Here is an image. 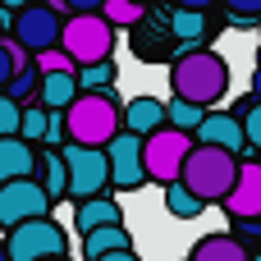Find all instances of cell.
I'll return each instance as SVG.
<instances>
[{
  "label": "cell",
  "mask_w": 261,
  "mask_h": 261,
  "mask_svg": "<svg viewBox=\"0 0 261 261\" xmlns=\"http://www.w3.org/2000/svg\"><path fill=\"white\" fill-rule=\"evenodd\" d=\"M211 202L202 197V193H193L184 179H174V184H165V211L174 216V220H197L202 211H206Z\"/></svg>",
  "instance_id": "cell-21"
},
{
  "label": "cell",
  "mask_w": 261,
  "mask_h": 261,
  "mask_svg": "<svg viewBox=\"0 0 261 261\" xmlns=\"http://www.w3.org/2000/svg\"><path fill=\"white\" fill-rule=\"evenodd\" d=\"M5 252L9 261H46V257H64L69 252V234L64 225H55L50 216H32L23 225H14L5 234Z\"/></svg>",
  "instance_id": "cell-6"
},
{
  "label": "cell",
  "mask_w": 261,
  "mask_h": 261,
  "mask_svg": "<svg viewBox=\"0 0 261 261\" xmlns=\"http://www.w3.org/2000/svg\"><path fill=\"white\" fill-rule=\"evenodd\" d=\"M41 174V151L23 133H0V179H23Z\"/></svg>",
  "instance_id": "cell-13"
},
{
  "label": "cell",
  "mask_w": 261,
  "mask_h": 261,
  "mask_svg": "<svg viewBox=\"0 0 261 261\" xmlns=\"http://www.w3.org/2000/svg\"><path fill=\"white\" fill-rule=\"evenodd\" d=\"M41 73H55V69H78V60L64 50V46H46V50H37V60H32Z\"/></svg>",
  "instance_id": "cell-29"
},
{
  "label": "cell",
  "mask_w": 261,
  "mask_h": 261,
  "mask_svg": "<svg viewBox=\"0 0 261 261\" xmlns=\"http://www.w3.org/2000/svg\"><path fill=\"white\" fill-rule=\"evenodd\" d=\"M55 197L41 184V174H23V179H0V225L14 229L32 216H50Z\"/></svg>",
  "instance_id": "cell-8"
},
{
  "label": "cell",
  "mask_w": 261,
  "mask_h": 261,
  "mask_svg": "<svg viewBox=\"0 0 261 261\" xmlns=\"http://www.w3.org/2000/svg\"><path fill=\"white\" fill-rule=\"evenodd\" d=\"M142 5H147V9H151V5H156V0H142Z\"/></svg>",
  "instance_id": "cell-37"
},
{
  "label": "cell",
  "mask_w": 261,
  "mask_h": 261,
  "mask_svg": "<svg viewBox=\"0 0 261 261\" xmlns=\"http://www.w3.org/2000/svg\"><path fill=\"white\" fill-rule=\"evenodd\" d=\"M64 5H69V14H78V9H101L106 0H64Z\"/></svg>",
  "instance_id": "cell-32"
},
{
  "label": "cell",
  "mask_w": 261,
  "mask_h": 261,
  "mask_svg": "<svg viewBox=\"0 0 261 261\" xmlns=\"http://www.w3.org/2000/svg\"><path fill=\"white\" fill-rule=\"evenodd\" d=\"M174 5H197V9H211L216 0H174Z\"/></svg>",
  "instance_id": "cell-34"
},
{
  "label": "cell",
  "mask_w": 261,
  "mask_h": 261,
  "mask_svg": "<svg viewBox=\"0 0 261 261\" xmlns=\"http://www.w3.org/2000/svg\"><path fill=\"white\" fill-rule=\"evenodd\" d=\"M23 5H37V0H0V9H23Z\"/></svg>",
  "instance_id": "cell-33"
},
{
  "label": "cell",
  "mask_w": 261,
  "mask_h": 261,
  "mask_svg": "<svg viewBox=\"0 0 261 261\" xmlns=\"http://www.w3.org/2000/svg\"><path fill=\"white\" fill-rule=\"evenodd\" d=\"M206 110H211V106H202V101H193V96H179V92L170 96V124H179V128H188V133L202 128Z\"/></svg>",
  "instance_id": "cell-23"
},
{
  "label": "cell",
  "mask_w": 261,
  "mask_h": 261,
  "mask_svg": "<svg viewBox=\"0 0 261 261\" xmlns=\"http://www.w3.org/2000/svg\"><path fill=\"white\" fill-rule=\"evenodd\" d=\"M115 220H124V211H119V202L106 197V193L78 202V211H73V229H78V234H87V229H96V225H115Z\"/></svg>",
  "instance_id": "cell-19"
},
{
  "label": "cell",
  "mask_w": 261,
  "mask_h": 261,
  "mask_svg": "<svg viewBox=\"0 0 261 261\" xmlns=\"http://www.w3.org/2000/svg\"><path fill=\"white\" fill-rule=\"evenodd\" d=\"M225 9H248V14H261V0H220Z\"/></svg>",
  "instance_id": "cell-31"
},
{
  "label": "cell",
  "mask_w": 261,
  "mask_h": 261,
  "mask_svg": "<svg viewBox=\"0 0 261 261\" xmlns=\"http://www.w3.org/2000/svg\"><path fill=\"white\" fill-rule=\"evenodd\" d=\"M83 257L87 261H138V248H133V234L124 229V220L115 225H96L83 234Z\"/></svg>",
  "instance_id": "cell-11"
},
{
  "label": "cell",
  "mask_w": 261,
  "mask_h": 261,
  "mask_svg": "<svg viewBox=\"0 0 261 261\" xmlns=\"http://www.w3.org/2000/svg\"><path fill=\"white\" fill-rule=\"evenodd\" d=\"M60 151L69 161V202H87V197H96V193L110 188V151L106 147L69 138Z\"/></svg>",
  "instance_id": "cell-7"
},
{
  "label": "cell",
  "mask_w": 261,
  "mask_h": 261,
  "mask_svg": "<svg viewBox=\"0 0 261 261\" xmlns=\"http://www.w3.org/2000/svg\"><path fill=\"white\" fill-rule=\"evenodd\" d=\"M83 92V78L78 69H55V73H41V101L55 106V110H69Z\"/></svg>",
  "instance_id": "cell-18"
},
{
  "label": "cell",
  "mask_w": 261,
  "mask_h": 261,
  "mask_svg": "<svg viewBox=\"0 0 261 261\" xmlns=\"http://www.w3.org/2000/svg\"><path fill=\"white\" fill-rule=\"evenodd\" d=\"M197 142H216V147H229V151H248V124L239 110H206L202 128H197Z\"/></svg>",
  "instance_id": "cell-12"
},
{
  "label": "cell",
  "mask_w": 261,
  "mask_h": 261,
  "mask_svg": "<svg viewBox=\"0 0 261 261\" xmlns=\"http://www.w3.org/2000/svg\"><path fill=\"white\" fill-rule=\"evenodd\" d=\"M193 261H248V243H239L234 234H206V239H197L193 243Z\"/></svg>",
  "instance_id": "cell-20"
},
{
  "label": "cell",
  "mask_w": 261,
  "mask_h": 261,
  "mask_svg": "<svg viewBox=\"0 0 261 261\" xmlns=\"http://www.w3.org/2000/svg\"><path fill=\"white\" fill-rule=\"evenodd\" d=\"M101 9H106V18H110L115 28H133V23L147 18V5H142V0H106Z\"/></svg>",
  "instance_id": "cell-26"
},
{
  "label": "cell",
  "mask_w": 261,
  "mask_h": 261,
  "mask_svg": "<svg viewBox=\"0 0 261 261\" xmlns=\"http://www.w3.org/2000/svg\"><path fill=\"white\" fill-rule=\"evenodd\" d=\"M46 128H50V106L37 96V101H23V124H18V133L28 138V142H46Z\"/></svg>",
  "instance_id": "cell-24"
},
{
  "label": "cell",
  "mask_w": 261,
  "mask_h": 261,
  "mask_svg": "<svg viewBox=\"0 0 261 261\" xmlns=\"http://www.w3.org/2000/svg\"><path fill=\"white\" fill-rule=\"evenodd\" d=\"M119 128H124V101L115 87H83L78 101L69 106V138L73 142L106 147Z\"/></svg>",
  "instance_id": "cell-2"
},
{
  "label": "cell",
  "mask_w": 261,
  "mask_h": 261,
  "mask_svg": "<svg viewBox=\"0 0 261 261\" xmlns=\"http://www.w3.org/2000/svg\"><path fill=\"white\" fill-rule=\"evenodd\" d=\"M234 110H239L243 124H248V142H252V151H261V96H243Z\"/></svg>",
  "instance_id": "cell-28"
},
{
  "label": "cell",
  "mask_w": 261,
  "mask_h": 261,
  "mask_svg": "<svg viewBox=\"0 0 261 261\" xmlns=\"http://www.w3.org/2000/svg\"><path fill=\"white\" fill-rule=\"evenodd\" d=\"M78 78H83V87H115V78H119L115 55H110V60H96V64H83Z\"/></svg>",
  "instance_id": "cell-27"
},
{
  "label": "cell",
  "mask_w": 261,
  "mask_h": 261,
  "mask_svg": "<svg viewBox=\"0 0 261 261\" xmlns=\"http://www.w3.org/2000/svg\"><path fill=\"white\" fill-rule=\"evenodd\" d=\"M170 87L202 106H216L229 92V60L211 46H188L170 60Z\"/></svg>",
  "instance_id": "cell-1"
},
{
  "label": "cell",
  "mask_w": 261,
  "mask_h": 261,
  "mask_svg": "<svg viewBox=\"0 0 261 261\" xmlns=\"http://www.w3.org/2000/svg\"><path fill=\"white\" fill-rule=\"evenodd\" d=\"M64 18H69V14H60L55 5L37 0V5L14 9V28H9V32H14L18 41H28L32 55H37V50H46V46H60V37H64Z\"/></svg>",
  "instance_id": "cell-10"
},
{
  "label": "cell",
  "mask_w": 261,
  "mask_h": 261,
  "mask_svg": "<svg viewBox=\"0 0 261 261\" xmlns=\"http://www.w3.org/2000/svg\"><path fill=\"white\" fill-rule=\"evenodd\" d=\"M41 184L50 188V197L60 202V197H69V161H64V151L55 147V151H41Z\"/></svg>",
  "instance_id": "cell-22"
},
{
  "label": "cell",
  "mask_w": 261,
  "mask_h": 261,
  "mask_svg": "<svg viewBox=\"0 0 261 261\" xmlns=\"http://www.w3.org/2000/svg\"><path fill=\"white\" fill-rule=\"evenodd\" d=\"M46 5H55V9H60V14H69V5H64V0H46Z\"/></svg>",
  "instance_id": "cell-36"
},
{
  "label": "cell",
  "mask_w": 261,
  "mask_h": 261,
  "mask_svg": "<svg viewBox=\"0 0 261 261\" xmlns=\"http://www.w3.org/2000/svg\"><path fill=\"white\" fill-rule=\"evenodd\" d=\"M239 165H243L239 151L216 147V142H197L193 156H188V165H184V184L193 193H202L211 206H225L229 188L239 184Z\"/></svg>",
  "instance_id": "cell-3"
},
{
  "label": "cell",
  "mask_w": 261,
  "mask_h": 261,
  "mask_svg": "<svg viewBox=\"0 0 261 261\" xmlns=\"http://www.w3.org/2000/svg\"><path fill=\"white\" fill-rule=\"evenodd\" d=\"M193 147H197V133H188V128H179V124H165V128L147 133L142 156H147V174H151V184L165 188V184L184 179V165H188Z\"/></svg>",
  "instance_id": "cell-5"
},
{
  "label": "cell",
  "mask_w": 261,
  "mask_h": 261,
  "mask_svg": "<svg viewBox=\"0 0 261 261\" xmlns=\"http://www.w3.org/2000/svg\"><path fill=\"white\" fill-rule=\"evenodd\" d=\"M252 96H261V69H252Z\"/></svg>",
  "instance_id": "cell-35"
},
{
  "label": "cell",
  "mask_w": 261,
  "mask_h": 261,
  "mask_svg": "<svg viewBox=\"0 0 261 261\" xmlns=\"http://www.w3.org/2000/svg\"><path fill=\"white\" fill-rule=\"evenodd\" d=\"M170 124V101H156V96H133L128 106H124V128H133V133H156V128H165Z\"/></svg>",
  "instance_id": "cell-16"
},
{
  "label": "cell",
  "mask_w": 261,
  "mask_h": 261,
  "mask_svg": "<svg viewBox=\"0 0 261 261\" xmlns=\"http://www.w3.org/2000/svg\"><path fill=\"white\" fill-rule=\"evenodd\" d=\"M170 32H174V46L188 50V46H206L211 41V14L197 9V5H179L170 14Z\"/></svg>",
  "instance_id": "cell-15"
},
{
  "label": "cell",
  "mask_w": 261,
  "mask_h": 261,
  "mask_svg": "<svg viewBox=\"0 0 261 261\" xmlns=\"http://www.w3.org/2000/svg\"><path fill=\"white\" fill-rule=\"evenodd\" d=\"M18 124H23V101H14L5 92L0 96V133H18Z\"/></svg>",
  "instance_id": "cell-30"
},
{
  "label": "cell",
  "mask_w": 261,
  "mask_h": 261,
  "mask_svg": "<svg viewBox=\"0 0 261 261\" xmlns=\"http://www.w3.org/2000/svg\"><path fill=\"white\" fill-rule=\"evenodd\" d=\"M225 211H229L234 220H239V216H261V161H243V165H239V184L229 188Z\"/></svg>",
  "instance_id": "cell-14"
},
{
  "label": "cell",
  "mask_w": 261,
  "mask_h": 261,
  "mask_svg": "<svg viewBox=\"0 0 261 261\" xmlns=\"http://www.w3.org/2000/svg\"><path fill=\"white\" fill-rule=\"evenodd\" d=\"M170 37H174L170 23H165V32H156V28H147V23H133V41H128V46H133V55H138L142 64H161V60L170 64V60H174V50L165 46Z\"/></svg>",
  "instance_id": "cell-17"
},
{
  "label": "cell",
  "mask_w": 261,
  "mask_h": 261,
  "mask_svg": "<svg viewBox=\"0 0 261 261\" xmlns=\"http://www.w3.org/2000/svg\"><path fill=\"white\" fill-rule=\"evenodd\" d=\"M142 147H147V138L133 133V128H119V133L106 142V151H110V188H115V193H138V188L151 179Z\"/></svg>",
  "instance_id": "cell-9"
},
{
  "label": "cell",
  "mask_w": 261,
  "mask_h": 261,
  "mask_svg": "<svg viewBox=\"0 0 261 261\" xmlns=\"http://www.w3.org/2000/svg\"><path fill=\"white\" fill-rule=\"evenodd\" d=\"M60 46L83 64H96V60H110L115 55V23L106 18V9H78L64 18V37Z\"/></svg>",
  "instance_id": "cell-4"
},
{
  "label": "cell",
  "mask_w": 261,
  "mask_h": 261,
  "mask_svg": "<svg viewBox=\"0 0 261 261\" xmlns=\"http://www.w3.org/2000/svg\"><path fill=\"white\" fill-rule=\"evenodd\" d=\"M5 92H9L14 101H37V96H41V69H37V64L18 69V73L5 83Z\"/></svg>",
  "instance_id": "cell-25"
}]
</instances>
